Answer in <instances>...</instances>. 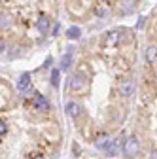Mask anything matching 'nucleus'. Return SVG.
<instances>
[{
    "instance_id": "obj_11",
    "label": "nucleus",
    "mask_w": 157,
    "mask_h": 159,
    "mask_svg": "<svg viewBox=\"0 0 157 159\" xmlns=\"http://www.w3.org/2000/svg\"><path fill=\"white\" fill-rule=\"evenodd\" d=\"M59 78H61V70L53 68V72H51V85L53 87H59Z\"/></svg>"
},
{
    "instance_id": "obj_13",
    "label": "nucleus",
    "mask_w": 157,
    "mask_h": 159,
    "mask_svg": "<svg viewBox=\"0 0 157 159\" xmlns=\"http://www.w3.org/2000/svg\"><path fill=\"white\" fill-rule=\"evenodd\" d=\"M6 131H8V127H6V123L0 119V134H6Z\"/></svg>"
},
{
    "instance_id": "obj_10",
    "label": "nucleus",
    "mask_w": 157,
    "mask_h": 159,
    "mask_svg": "<svg viewBox=\"0 0 157 159\" xmlns=\"http://www.w3.org/2000/svg\"><path fill=\"white\" fill-rule=\"evenodd\" d=\"M66 36L70 38V40H78L82 36V29L80 27H70L68 30H66Z\"/></svg>"
},
{
    "instance_id": "obj_9",
    "label": "nucleus",
    "mask_w": 157,
    "mask_h": 159,
    "mask_svg": "<svg viewBox=\"0 0 157 159\" xmlns=\"http://www.w3.org/2000/svg\"><path fill=\"white\" fill-rule=\"evenodd\" d=\"M119 142H121L119 138H117V140L108 142V144H106V148H104V150H106V153H108V155H115V153H117V146H119Z\"/></svg>"
},
{
    "instance_id": "obj_5",
    "label": "nucleus",
    "mask_w": 157,
    "mask_h": 159,
    "mask_svg": "<svg viewBox=\"0 0 157 159\" xmlns=\"http://www.w3.org/2000/svg\"><path fill=\"white\" fill-rule=\"evenodd\" d=\"M36 27H38V30H40V34H47L49 32V19H47V15H40V17H38Z\"/></svg>"
},
{
    "instance_id": "obj_6",
    "label": "nucleus",
    "mask_w": 157,
    "mask_h": 159,
    "mask_svg": "<svg viewBox=\"0 0 157 159\" xmlns=\"http://www.w3.org/2000/svg\"><path fill=\"white\" fill-rule=\"evenodd\" d=\"M72 49H68L65 55H63V59H61V66H59V70L61 72H65V70H68L70 68V63H72V53H70Z\"/></svg>"
},
{
    "instance_id": "obj_3",
    "label": "nucleus",
    "mask_w": 157,
    "mask_h": 159,
    "mask_svg": "<svg viewBox=\"0 0 157 159\" xmlns=\"http://www.w3.org/2000/svg\"><path fill=\"white\" fill-rule=\"evenodd\" d=\"M34 108L40 110V112H46V110L49 108V101H47L44 95H36V97H34Z\"/></svg>"
},
{
    "instance_id": "obj_1",
    "label": "nucleus",
    "mask_w": 157,
    "mask_h": 159,
    "mask_svg": "<svg viewBox=\"0 0 157 159\" xmlns=\"http://www.w3.org/2000/svg\"><path fill=\"white\" fill-rule=\"evenodd\" d=\"M138 152H140V140L136 136H129L127 140H125V144H123L125 157H136V155H138Z\"/></svg>"
},
{
    "instance_id": "obj_16",
    "label": "nucleus",
    "mask_w": 157,
    "mask_h": 159,
    "mask_svg": "<svg viewBox=\"0 0 157 159\" xmlns=\"http://www.w3.org/2000/svg\"><path fill=\"white\" fill-rule=\"evenodd\" d=\"M34 159H46V157H44V155H36Z\"/></svg>"
},
{
    "instance_id": "obj_12",
    "label": "nucleus",
    "mask_w": 157,
    "mask_h": 159,
    "mask_svg": "<svg viewBox=\"0 0 157 159\" xmlns=\"http://www.w3.org/2000/svg\"><path fill=\"white\" fill-rule=\"evenodd\" d=\"M66 112H68L70 116H78V114H80V106H78L76 102H68V104H66Z\"/></svg>"
},
{
    "instance_id": "obj_2",
    "label": "nucleus",
    "mask_w": 157,
    "mask_h": 159,
    "mask_svg": "<svg viewBox=\"0 0 157 159\" xmlns=\"http://www.w3.org/2000/svg\"><path fill=\"white\" fill-rule=\"evenodd\" d=\"M87 87V76L83 72H76L70 76V89L72 91H83Z\"/></svg>"
},
{
    "instance_id": "obj_4",
    "label": "nucleus",
    "mask_w": 157,
    "mask_h": 159,
    "mask_svg": "<svg viewBox=\"0 0 157 159\" xmlns=\"http://www.w3.org/2000/svg\"><path fill=\"white\" fill-rule=\"evenodd\" d=\"M29 85H30V72H23L21 76H19V80H17V89L25 91Z\"/></svg>"
},
{
    "instance_id": "obj_14",
    "label": "nucleus",
    "mask_w": 157,
    "mask_h": 159,
    "mask_svg": "<svg viewBox=\"0 0 157 159\" xmlns=\"http://www.w3.org/2000/svg\"><path fill=\"white\" fill-rule=\"evenodd\" d=\"M150 159H157V150H153V152L150 153Z\"/></svg>"
},
{
    "instance_id": "obj_15",
    "label": "nucleus",
    "mask_w": 157,
    "mask_h": 159,
    "mask_svg": "<svg viewBox=\"0 0 157 159\" xmlns=\"http://www.w3.org/2000/svg\"><path fill=\"white\" fill-rule=\"evenodd\" d=\"M0 51H4V42L0 40Z\"/></svg>"
},
{
    "instance_id": "obj_7",
    "label": "nucleus",
    "mask_w": 157,
    "mask_h": 159,
    "mask_svg": "<svg viewBox=\"0 0 157 159\" xmlns=\"http://www.w3.org/2000/svg\"><path fill=\"white\" fill-rule=\"evenodd\" d=\"M132 91H134V84H132V82H123V84L119 85V93H121L123 97H131Z\"/></svg>"
},
{
    "instance_id": "obj_8",
    "label": "nucleus",
    "mask_w": 157,
    "mask_h": 159,
    "mask_svg": "<svg viewBox=\"0 0 157 159\" xmlns=\"http://www.w3.org/2000/svg\"><path fill=\"white\" fill-rule=\"evenodd\" d=\"M155 59H157V48L155 46H148L146 48V61L148 63H155Z\"/></svg>"
}]
</instances>
